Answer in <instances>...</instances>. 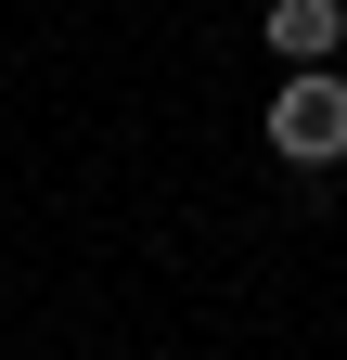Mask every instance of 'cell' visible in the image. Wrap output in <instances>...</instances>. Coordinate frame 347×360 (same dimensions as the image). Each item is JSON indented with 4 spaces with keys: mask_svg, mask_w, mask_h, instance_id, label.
Masks as SVG:
<instances>
[{
    "mask_svg": "<svg viewBox=\"0 0 347 360\" xmlns=\"http://www.w3.org/2000/svg\"><path fill=\"white\" fill-rule=\"evenodd\" d=\"M270 155L283 167H347V77L334 65H283V90H270Z\"/></svg>",
    "mask_w": 347,
    "mask_h": 360,
    "instance_id": "obj_1",
    "label": "cell"
},
{
    "mask_svg": "<svg viewBox=\"0 0 347 360\" xmlns=\"http://www.w3.org/2000/svg\"><path fill=\"white\" fill-rule=\"evenodd\" d=\"M257 39H270L283 65H334V52H347V0H270Z\"/></svg>",
    "mask_w": 347,
    "mask_h": 360,
    "instance_id": "obj_2",
    "label": "cell"
}]
</instances>
